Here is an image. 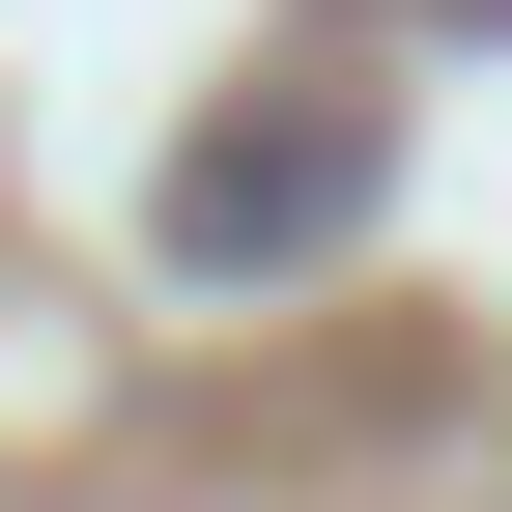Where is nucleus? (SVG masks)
<instances>
[{
	"label": "nucleus",
	"mask_w": 512,
	"mask_h": 512,
	"mask_svg": "<svg viewBox=\"0 0 512 512\" xmlns=\"http://www.w3.org/2000/svg\"><path fill=\"white\" fill-rule=\"evenodd\" d=\"M313 200H370V86H342V114H256V143H200V171H171V228H200V256L313 228Z\"/></svg>",
	"instance_id": "obj_1"
}]
</instances>
